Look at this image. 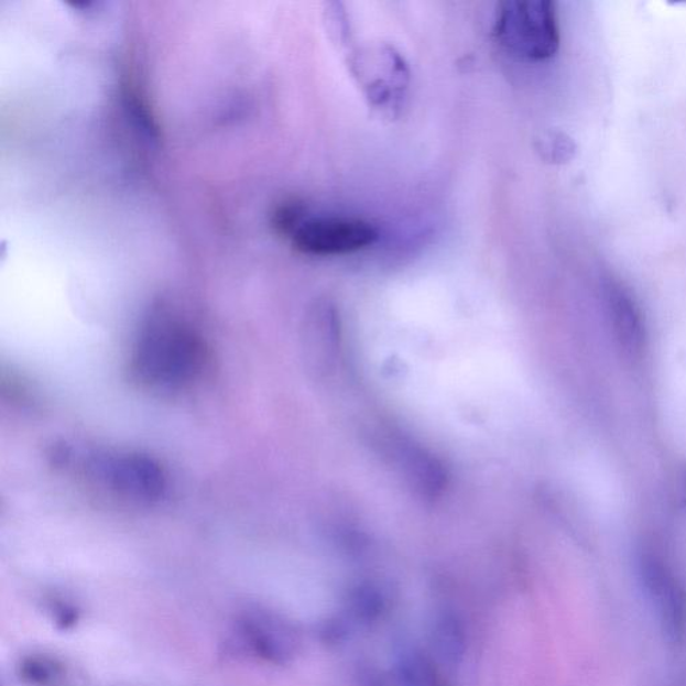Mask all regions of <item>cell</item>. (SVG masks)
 <instances>
[{
    "label": "cell",
    "instance_id": "cell-8",
    "mask_svg": "<svg viewBox=\"0 0 686 686\" xmlns=\"http://www.w3.org/2000/svg\"><path fill=\"white\" fill-rule=\"evenodd\" d=\"M401 686H449L434 660L422 652H407L399 663Z\"/></svg>",
    "mask_w": 686,
    "mask_h": 686
},
{
    "label": "cell",
    "instance_id": "cell-2",
    "mask_svg": "<svg viewBox=\"0 0 686 686\" xmlns=\"http://www.w3.org/2000/svg\"><path fill=\"white\" fill-rule=\"evenodd\" d=\"M494 33L510 52L530 61L554 57L560 43L555 6L545 0L500 4Z\"/></svg>",
    "mask_w": 686,
    "mask_h": 686
},
{
    "label": "cell",
    "instance_id": "cell-9",
    "mask_svg": "<svg viewBox=\"0 0 686 686\" xmlns=\"http://www.w3.org/2000/svg\"><path fill=\"white\" fill-rule=\"evenodd\" d=\"M436 651L445 661L456 663L465 653L466 632L462 623L454 614L437 618L434 630Z\"/></svg>",
    "mask_w": 686,
    "mask_h": 686
},
{
    "label": "cell",
    "instance_id": "cell-3",
    "mask_svg": "<svg viewBox=\"0 0 686 686\" xmlns=\"http://www.w3.org/2000/svg\"><path fill=\"white\" fill-rule=\"evenodd\" d=\"M81 465L89 478L122 498L152 502L164 497V471L150 457L139 454H97L85 456Z\"/></svg>",
    "mask_w": 686,
    "mask_h": 686
},
{
    "label": "cell",
    "instance_id": "cell-12",
    "mask_svg": "<svg viewBox=\"0 0 686 686\" xmlns=\"http://www.w3.org/2000/svg\"><path fill=\"white\" fill-rule=\"evenodd\" d=\"M683 481H684V493H685V500H686V472L684 475Z\"/></svg>",
    "mask_w": 686,
    "mask_h": 686
},
{
    "label": "cell",
    "instance_id": "cell-1",
    "mask_svg": "<svg viewBox=\"0 0 686 686\" xmlns=\"http://www.w3.org/2000/svg\"><path fill=\"white\" fill-rule=\"evenodd\" d=\"M209 353L202 334L170 313H154L133 346L131 373L142 386L178 392L199 380Z\"/></svg>",
    "mask_w": 686,
    "mask_h": 686
},
{
    "label": "cell",
    "instance_id": "cell-4",
    "mask_svg": "<svg viewBox=\"0 0 686 686\" xmlns=\"http://www.w3.org/2000/svg\"><path fill=\"white\" fill-rule=\"evenodd\" d=\"M293 239L296 250L307 255L334 257L368 249L379 232L363 220L319 218L303 221Z\"/></svg>",
    "mask_w": 686,
    "mask_h": 686
},
{
    "label": "cell",
    "instance_id": "cell-13",
    "mask_svg": "<svg viewBox=\"0 0 686 686\" xmlns=\"http://www.w3.org/2000/svg\"><path fill=\"white\" fill-rule=\"evenodd\" d=\"M379 686H382V685H379Z\"/></svg>",
    "mask_w": 686,
    "mask_h": 686
},
{
    "label": "cell",
    "instance_id": "cell-5",
    "mask_svg": "<svg viewBox=\"0 0 686 686\" xmlns=\"http://www.w3.org/2000/svg\"><path fill=\"white\" fill-rule=\"evenodd\" d=\"M640 573L649 597L657 606L667 640L679 644L686 635V592L663 556L645 549L640 558Z\"/></svg>",
    "mask_w": 686,
    "mask_h": 686
},
{
    "label": "cell",
    "instance_id": "cell-10",
    "mask_svg": "<svg viewBox=\"0 0 686 686\" xmlns=\"http://www.w3.org/2000/svg\"><path fill=\"white\" fill-rule=\"evenodd\" d=\"M385 596L374 586L360 587L349 601L351 617L369 623L377 620L385 610Z\"/></svg>",
    "mask_w": 686,
    "mask_h": 686
},
{
    "label": "cell",
    "instance_id": "cell-7",
    "mask_svg": "<svg viewBox=\"0 0 686 686\" xmlns=\"http://www.w3.org/2000/svg\"><path fill=\"white\" fill-rule=\"evenodd\" d=\"M605 298L618 346L630 357H641L649 336L639 303L623 284L613 280L605 283Z\"/></svg>",
    "mask_w": 686,
    "mask_h": 686
},
{
    "label": "cell",
    "instance_id": "cell-6",
    "mask_svg": "<svg viewBox=\"0 0 686 686\" xmlns=\"http://www.w3.org/2000/svg\"><path fill=\"white\" fill-rule=\"evenodd\" d=\"M237 633L247 652L265 663L286 664L296 652L293 630L268 611H246L237 621Z\"/></svg>",
    "mask_w": 686,
    "mask_h": 686
},
{
    "label": "cell",
    "instance_id": "cell-11",
    "mask_svg": "<svg viewBox=\"0 0 686 686\" xmlns=\"http://www.w3.org/2000/svg\"><path fill=\"white\" fill-rule=\"evenodd\" d=\"M20 675L33 685L51 686L59 682L64 669L54 660L41 656L24 658L20 665Z\"/></svg>",
    "mask_w": 686,
    "mask_h": 686
}]
</instances>
